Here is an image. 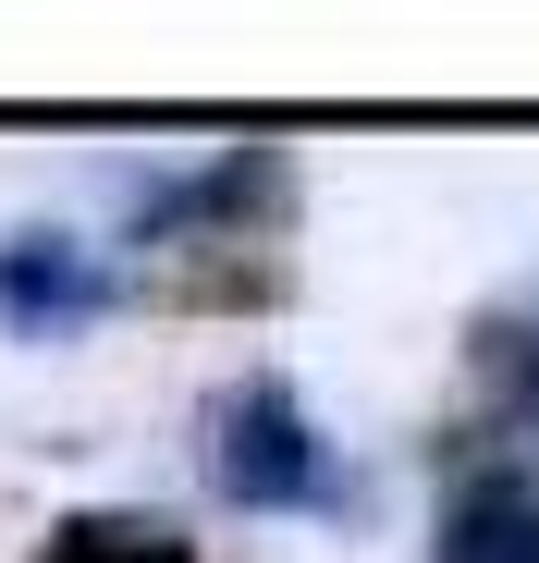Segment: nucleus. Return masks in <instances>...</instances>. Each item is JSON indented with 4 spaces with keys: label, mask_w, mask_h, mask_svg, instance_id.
I'll list each match as a JSON object with an SVG mask.
<instances>
[{
    "label": "nucleus",
    "mask_w": 539,
    "mask_h": 563,
    "mask_svg": "<svg viewBox=\"0 0 539 563\" xmlns=\"http://www.w3.org/2000/svg\"><path fill=\"white\" fill-rule=\"evenodd\" d=\"M491 393H503V417H515V429H539V307L491 331Z\"/></svg>",
    "instance_id": "423d86ee"
},
{
    "label": "nucleus",
    "mask_w": 539,
    "mask_h": 563,
    "mask_svg": "<svg viewBox=\"0 0 539 563\" xmlns=\"http://www.w3.org/2000/svg\"><path fill=\"white\" fill-rule=\"evenodd\" d=\"M429 563H539V478H515V465L454 478V503L429 527Z\"/></svg>",
    "instance_id": "20e7f679"
},
{
    "label": "nucleus",
    "mask_w": 539,
    "mask_h": 563,
    "mask_svg": "<svg viewBox=\"0 0 539 563\" xmlns=\"http://www.w3.org/2000/svg\"><path fill=\"white\" fill-rule=\"evenodd\" d=\"M37 563H197V539L172 527V515H123V503H99V515H62V527L37 539Z\"/></svg>",
    "instance_id": "39448f33"
},
{
    "label": "nucleus",
    "mask_w": 539,
    "mask_h": 563,
    "mask_svg": "<svg viewBox=\"0 0 539 563\" xmlns=\"http://www.w3.org/2000/svg\"><path fill=\"white\" fill-rule=\"evenodd\" d=\"M197 453H209V490H221L233 515H331V503H343V465H331L307 393L270 380V367H245V380L209 393Z\"/></svg>",
    "instance_id": "f257e3e1"
},
{
    "label": "nucleus",
    "mask_w": 539,
    "mask_h": 563,
    "mask_svg": "<svg viewBox=\"0 0 539 563\" xmlns=\"http://www.w3.org/2000/svg\"><path fill=\"white\" fill-rule=\"evenodd\" d=\"M283 209V159H209V172H172V184H135V245H257V221Z\"/></svg>",
    "instance_id": "7ed1b4c3"
},
{
    "label": "nucleus",
    "mask_w": 539,
    "mask_h": 563,
    "mask_svg": "<svg viewBox=\"0 0 539 563\" xmlns=\"http://www.w3.org/2000/svg\"><path fill=\"white\" fill-rule=\"evenodd\" d=\"M111 307H123L111 245H86L62 221L0 233V331H13V343H74V331H99Z\"/></svg>",
    "instance_id": "f03ea898"
}]
</instances>
